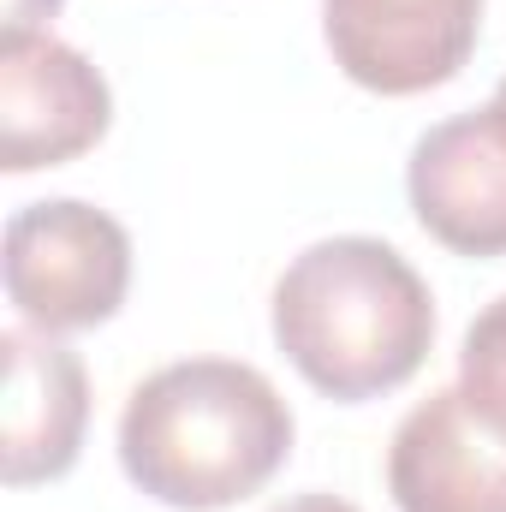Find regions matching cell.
<instances>
[{
	"instance_id": "obj_1",
	"label": "cell",
	"mask_w": 506,
	"mask_h": 512,
	"mask_svg": "<svg viewBox=\"0 0 506 512\" xmlns=\"http://www.w3.org/2000/svg\"><path fill=\"white\" fill-rule=\"evenodd\" d=\"M292 453V411L274 382L233 358H185L131 387L120 465L161 507L221 512L256 495Z\"/></svg>"
},
{
	"instance_id": "obj_2",
	"label": "cell",
	"mask_w": 506,
	"mask_h": 512,
	"mask_svg": "<svg viewBox=\"0 0 506 512\" xmlns=\"http://www.w3.org/2000/svg\"><path fill=\"white\" fill-rule=\"evenodd\" d=\"M274 340L316 393L358 405L405 387L435 346L423 274L381 239H322L274 286Z\"/></svg>"
},
{
	"instance_id": "obj_3",
	"label": "cell",
	"mask_w": 506,
	"mask_h": 512,
	"mask_svg": "<svg viewBox=\"0 0 506 512\" xmlns=\"http://www.w3.org/2000/svg\"><path fill=\"white\" fill-rule=\"evenodd\" d=\"M131 286L126 227L78 197L30 203L6 221V298L42 334L108 322Z\"/></svg>"
},
{
	"instance_id": "obj_4",
	"label": "cell",
	"mask_w": 506,
	"mask_h": 512,
	"mask_svg": "<svg viewBox=\"0 0 506 512\" xmlns=\"http://www.w3.org/2000/svg\"><path fill=\"white\" fill-rule=\"evenodd\" d=\"M114 120L108 78L54 30L0 36V167L36 173L102 143Z\"/></svg>"
},
{
	"instance_id": "obj_5",
	"label": "cell",
	"mask_w": 506,
	"mask_h": 512,
	"mask_svg": "<svg viewBox=\"0 0 506 512\" xmlns=\"http://www.w3.org/2000/svg\"><path fill=\"white\" fill-rule=\"evenodd\" d=\"M483 0H322L334 66L376 96H423L471 60Z\"/></svg>"
},
{
	"instance_id": "obj_6",
	"label": "cell",
	"mask_w": 506,
	"mask_h": 512,
	"mask_svg": "<svg viewBox=\"0 0 506 512\" xmlns=\"http://www.w3.org/2000/svg\"><path fill=\"white\" fill-rule=\"evenodd\" d=\"M387 495L399 512H506V423L465 387L429 393L393 429Z\"/></svg>"
},
{
	"instance_id": "obj_7",
	"label": "cell",
	"mask_w": 506,
	"mask_h": 512,
	"mask_svg": "<svg viewBox=\"0 0 506 512\" xmlns=\"http://www.w3.org/2000/svg\"><path fill=\"white\" fill-rule=\"evenodd\" d=\"M6 399H0V465L12 489L54 483L78 465L90 423V376L72 346L42 328H6Z\"/></svg>"
},
{
	"instance_id": "obj_8",
	"label": "cell",
	"mask_w": 506,
	"mask_h": 512,
	"mask_svg": "<svg viewBox=\"0 0 506 512\" xmlns=\"http://www.w3.org/2000/svg\"><path fill=\"white\" fill-rule=\"evenodd\" d=\"M411 209L429 239L459 256L506 251V137L495 131L489 108L441 120L417 137L405 167Z\"/></svg>"
},
{
	"instance_id": "obj_9",
	"label": "cell",
	"mask_w": 506,
	"mask_h": 512,
	"mask_svg": "<svg viewBox=\"0 0 506 512\" xmlns=\"http://www.w3.org/2000/svg\"><path fill=\"white\" fill-rule=\"evenodd\" d=\"M459 387L506 423V292L465 328V352H459Z\"/></svg>"
},
{
	"instance_id": "obj_10",
	"label": "cell",
	"mask_w": 506,
	"mask_h": 512,
	"mask_svg": "<svg viewBox=\"0 0 506 512\" xmlns=\"http://www.w3.org/2000/svg\"><path fill=\"white\" fill-rule=\"evenodd\" d=\"M60 12V0H6V24H18V30H42V18H54Z\"/></svg>"
},
{
	"instance_id": "obj_11",
	"label": "cell",
	"mask_w": 506,
	"mask_h": 512,
	"mask_svg": "<svg viewBox=\"0 0 506 512\" xmlns=\"http://www.w3.org/2000/svg\"><path fill=\"white\" fill-rule=\"evenodd\" d=\"M268 512H358L352 501H340V495H292V501H280V507H268Z\"/></svg>"
},
{
	"instance_id": "obj_12",
	"label": "cell",
	"mask_w": 506,
	"mask_h": 512,
	"mask_svg": "<svg viewBox=\"0 0 506 512\" xmlns=\"http://www.w3.org/2000/svg\"><path fill=\"white\" fill-rule=\"evenodd\" d=\"M489 120H495V131L506 137V78H501V90H495V102H489Z\"/></svg>"
}]
</instances>
